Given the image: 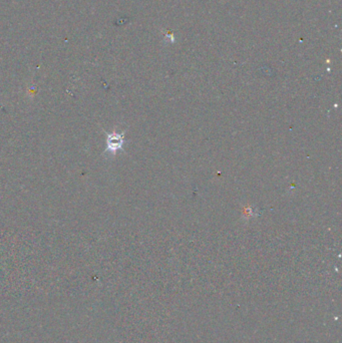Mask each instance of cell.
Instances as JSON below:
<instances>
[{"instance_id":"cell-1","label":"cell","mask_w":342,"mask_h":343,"mask_svg":"<svg viewBox=\"0 0 342 343\" xmlns=\"http://www.w3.org/2000/svg\"><path fill=\"white\" fill-rule=\"evenodd\" d=\"M124 133L119 134V133L114 132L112 134H108L106 153H111L113 155H116V153L119 150H122L124 143Z\"/></svg>"}]
</instances>
